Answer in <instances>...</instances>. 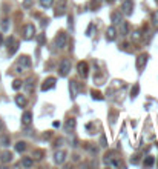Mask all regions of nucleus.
Wrapping results in <instances>:
<instances>
[{
    "label": "nucleus",
    "instance_id": "nucleus-2",
    "mask_svg": "<svg viewBox=\"0 0 158 169\" xmlns=\"http://www.w3.org/2000/svg\"><path fill=\"white\" fill-rule=\"evenodd\" d=\"M71 71V62L68 59H63L60 62V66H58V75L60 77H66Z\"/></svg>",
    "mask_w": 158,
    "mask_h": 169
},
{
    "label": "nucleus",
    "instance_id": "nucleus-27",
    "mask_svg": "<svg viewBox=\"0 0 158 169\" xmlns=\"http://www.w3.org/2000/svg\"><path fill=\"white\" fill-rule=\"evenodd\" d=\"M0 144H2V146H9V137L3 135L2 138H0Z\"/></svg>",
    "mask_w": 158,
    "mask_h": 169
},
{
    "label": "nucleus",
    "instance_id": "nucleus-28",
    "mask_svg": "<svg viewBox=\"0 0 158 169\" xmlns=\"http://www.w3.org/2000/svg\"><path fill=\"white\" fill-rule=\"evenodd\" d=\"M22 86H23L22 80H14V82H13V89H16V91H17V89H20Z\"/></svg>",
    "mask_w": 158,
    "mask_h": 169
},
{
    "label": "nucleus",
    "instance_id": "nucleus-36",
    "mask_svg": "<svg viewBox=\"0 0 158 169\" xmlns=\"http://www.w3.org/2000/svg\"><path fill=\"white\" fill-rule=\"evenodd\" d=\"M37 40H39V43H40V45H43V43H45V34H40Z\"/></svg>",
    "mask_w": 158,
    "mask_h": 169
},
{
    "label": "nucleus",
    "instance_id": "nucleus-35",
    "mask_svg": "<svg viewBox=\"0 0 158 169\" xmlns=\"http://www.w3.org/2000/svg\"><path fill=\"white\" fill-rule=\"evenodd\" d=\"M100 144H101L103 148H106V146H107V141H106V135H101V137H100Z\"/></svg>",
    "mask_w": 158,
    "mask_h": 169
},
{
    "label": "nucleus",
    "instance_id": "nucleus-29",
    "mask_svg": "<svg viewBox=\"0 0 158 169\" xmlns=\"http://www.w3.org/2000/svg\"><path fill=\"white\" fill-rule=\"evenodd\" d=\"M91 95H92V98H94V100H103V95H101L98 91H92V92H91Z\"/></svg>",
    "mask_w": 158,
    "mask_h": 169
},
{
    "label": "nucleus",
    "instance_id": "nucleus-13",
    "mask_svg": "<svg viewBox=\"0 0 158 169\" xmlns=\"http://www.w3.org/2000/svg\"><path fill=\"white\" fill-rule=\"evenodd\" d=\"M111 20H112V25H118V23L123 20L121 11H114V13L111 14Z\"/></svg>",
    "mask_w": 158,
    "mask_h": 169
},
{
    "label": "nucleus",
    "instance_id": "nucleus-30",
    "mask_svg": "<svg viewBox=\"0 0 158 169\" xmlns=\"http://www.w3.org/2000/svg\"><path fill=\"white\" fill-rule=\"evenodd\" d=\"M8 22H9L8 19H3V20H2V29H3V31H8V29H9V23H8Z\"/></svg>",
    "mask_w": 158,
    "mask_h": 169
},
{
    "label": "nucleus",
    "instance_id": "nucleus-12",
    "mask_svg": "<svg viewBox=\"0 0 158 169\" xmlns=\"http://www.w3.org/2000/svg\"><path fill=\"white\" fill-rule=\"evenodd\" d=\"M17 65L22 66V68H29V66L32 65V62H31V59H29L28 56H22V57H19Z\"/></svg>",
    "mask_w": 158,
    "mask_h": 169
},
{
    "label": "nucleus",
    "instance_id": "nucleus-6",
    "mask_svg": "<svg viewBox=\"0 0 158 169\" xmlns=\"http://www.w3.org/2000/svg\"><path fill=\"white\" fill-rule=\"evenodd\" d=\"M65 13H66V0H60V2L55 5L54 16L55 17H62V16H65Z\"/></svg>",
    "mask_w": 158,
    "mask_h": 169
},
{
    "label": "nucleus",
    "instance_id": "nucleus-3",
    "mask_svg": "<svg viewBox=\"0 0 158 169\" xmlns=\"http://www.w3.org/2000/svg\"><path fill=\"white\" fill-rule=\"evenodd\" d=\"M34 36H36V26L32 23H26L23 26V39L31 40V39H34Z\"/></svg>",
    "mask_w": 158,
    "mask_h": 169
},
{
    "label": "nucleus",
    "instance_id": "nucleus-33",
    "mask_svg": "<svg viewBox=\"0 0 158 169\" xmlns=\"http://www.w3.org/2000/svg\"><path fill=\"white\" fill-rule=\"evenodd\" d=\"M34 3V0H23V8H31Z\"/></svg>",
    "mask_w": 158,
    "mask_h": 169
},
{
    "label": "nucleus",
    "instance_id": "nucleus-42",
    "mask_svg": "<svg viewBox=\"0 0 158 169\" xmlns=\"http://www.w3.org/2000/svg\"><path fill=\"white\" fill-rule=\"evenodd\" d=\"M97 2H101V0H97Z\"/></svg>",
    "mask_w": 158,
    "mask_h": 169
},
{
    "label": "nucleus",
    "instance_id": "nucleus-41",
    "mask_svg": "<svg viewBox=\"0 0 158 169\" xmlns=\"http://www.w3.org/2000/svg\"><path fill=\"white\" fill-rule=\"evenodd\" d=\"M106 2H107V3H114V2H115V0H106Z\"/></svg>",
    "mask_w": 158,
    "mask_h": 169
},
{
    "label": "nucleus",
    "instance_id": "nucleus-1",
    "mask_svg": "<svg viewBox=\"0 0 158 169\" xmlns=\"http://www.w3.org/2000/svg\"><path fill=\"white\" fill-rule=\"evenodd\" d=\"M55 46L58 48V49H63V48H66V43H68V36H66V33L65 31H60V33H57V36H55Z\"/></svg>",
    "mask_w": 158,
    "mask_h": 169
},
{
    "label": "nucleus",
    "instance_id": "nucleus-20",
    "mask_svg": "<svg viewBox=\"0 0 158 169\" xmlns=\"http://www.w3.org/2000/svg\"><path fill=\"white\" fill-rule=\"evenodd\" d=\"M16 151L17 152H25L26 151V143L25 141H17L16 143Z\"/></svg>",
    "mask_w": 158,
    "mask_h": 169
},
{
    "label": "nucleus",
    "instance_id": "nucleus-18",
    "mask_svg": "<svg viewBox=\"0 0 158 169\" xmlns=\"http://www.w3.org/2000/svg\"><path fill=\"white\" fill-rule=\"evenodd\" d=\"M69 92H71V97L75 98L77 94H78V86H77V82H71L69 83Z\"/></svg>",
    "mask_w": 158,
    "mask_h": 169
},
{
    "label": "nucleus",
    "instance_id": "nucleus-34",
    "mask_svg": "<svg viewBox=\"0 0 158 169\" xmlns=\"http://www.w3.org/2000/svg\"><path fill=\"white\" fill-rule=\"evenodd\" d=\"M92 31H94V23H89V26L86 29V36H92Z\"/></svg>",
    "mask_w": 158,
    "mask_h": 169
},
{
    "label": "nucleus",
    "instance_id": "nucleus-9",
    "mask_svg": "<svg viewBox=\"0 0 158 169\" xmlns=\"http://www.w3.org/2000/svg\"><path fill=\"white\" fill-rule=\"evenodd\" d=\"M146 63H147V54H140L137 57V69L141 72V69L146 66Z\"/></svg>",
    "mask_w": 158,
    "mask_h": 169
},
{
    "label": "nucleus",
    "instance_id": "nucleus-37",
    "mask_svg": "<svg viewBox=\"0 0 158 169\" xmlns=\"http://www.w3.org/2000/svg\"><path fill=\"white\" fill-rule=\"evenodd\" d=\"M52 126H54V128H58V126H60V121H54Z\"/></svg>",
    "mask_w": 158,
    "mask_h": 169
},
{
    "label": "nucleus",
    "instance_id": "nucleus-15",
    "mask_svg": "<svg viewBox=\"0 0 158 169\" xmlns=\"http://www.w3.org/2000/svg\"><path fill=\"white\" fill-rule=\"evenodd\" d=\"M26 103H28V100H26V97H25V95H22V94L16 95V105H17L19 108H25V106H26Z\"/></svg>",
    "mask_w": 158,
    "mask_h": 169
},
{
    "label": "nucleus",
    "instance_id": "nucleus-23",
    "mask_svg": "<svg viewBox=\"0 0 158 169\" xmlns=\"http://www.w3.org/2000/svg\"><path fill=\"white\" fill-rule=\"evenodd\" d=\"M42 8H51L54 5V0H40Z\"/></svg>",
    "mask_w": 158,
    "mask_h": 169
},
{
    "label": "nucleus",
    "instance_id": "nucleus-31",
    "mask_svg": "<svg viewBox=\"0 0 158 169\" xmlns=\"http://www.w3.org/2000/svg\"><path fill=\"white\" fill-rule=\"evenodd\" d=\"M140 39H141V33H140V31H135V33L132 34V40H134V42H138Z\"/></svg>",
    "mask_w": 158,
    "mask_h": 169
},
{
    "label": "nucleus",
    "instance_id": "nucleus-17",
    "mask_svg": "<svg viewBox=\"0 0 158 169\" xmlns=\"http://www.w3.org/2000/svg\"><path fill=\"white\" fill-rule=\"evenodd\" d=\"M118 25H120V34H121V36H127V34H129V25H127V22L121 20Z\"/></svg>",
    "mask_w": 158,
    "mask_h": 169
},
{
    "label": "nucleus",
    "instance_id": "nucleus-11",
    "mask_svg": "<svg viewBox=\"0 0 158 169\" xmlns=\"http://www.w3.org/2000/svg\"><path fill=\"white\" fill-rule=\"evenodd\" d=\"M65 160H66V152H65V151H57V152L54 154V161H55L57 164H63Z\"/></svg>",
    "mask_w": 158,
    "mask_h": 169
},
{
    "label": "nucleus",
    "instance_id": "nucleus-32",
    "mask_svg": "<svg viewBox=\"0 0 158 169\" xmlns=\"http://www.w3.org/2000/svg\"><path fill=\"white\" fill-rule=\"evenodd\" d=\"M25 88H26V91H28V92H31V91L34 89V88H32V79H29V80L26 82V85H25Z\"/></svg>",
    "mask_w": 158,
    "mask_h": 169
},
{
    "label": "nucleus",
    "instance_id": "nucleus-19",
    "mask_svg": "<svg viewBox=\"0 0 158 169\" xmlns=\"http://www.w3.org/2000/svg\"><path fill=\"white\" fill-rule=\"evenodd\" d=\"M22 166H23V167H31V166H34V158H32V157H23V158H22Z\"/></svg>",
    "mask_w": 158,
    "mask_h": 169
},
{
    "label": "nucleus",
    "instance_id": "nucleus-26",
    "mask_svg": "<svg viewBox=\"0 0 158 169\" xmlns=\"http://www.w3.org/2000/svg\"><path fill=\"white\" fill-rule=\"evenodd\" d=\"M75 125H77V123H75V120H74V118H69V120L66 121V129H74V128H75Z\"/></svg>",
    "mask_w": 158,
    "mask_h": 169
},
{
    "label": "nucleus",
    "instance_id": "nucleus-7",
    "mask_svg": "<svg viewBox=\"0 0 158 169\" xmlns=\"http://www.w3.org/2000/svg\"><path fill=\"white\" fill-rule=\"evenodd\" d=\"M55 77H48L43 83H42V91L43 92H46V91H49V89H52L54 86H55Z\"/></svg>",
    "mask_w": 158,
    "mask_h": 169
},
{
    "label": "nucleus",
    "instance_id": "nucleus-24",
    "mask_svg": "<svg viewBox=\"0 0 158 169\" xmlns=\"http://www.w3.org/2000/svg\"><path fill=\"white\" fill-rule=\"evenodd\" d=\"M138 92H140V86L138 85H134V88L130 89V98H135L138 95Z\"/></svg>",
    "mask_w": 158,
    "mask_h": 169
},
{
    "label": "nucleus",
    "instance_id": "nucleus-8",
    "mask_svg": "<svg viewBox=\"0 0 158 169\" xmlns=\"http://www.w3.org/2000/svg\"><path fill=\"white\" fill-rule=\"evenodd\" d=\"M77 71H78V75H80V77L86 79V77H88V63H86V62H78Z\"/></svg>",
    "mask_w": 158,
    "mask_h": 169
},
{
    "label": "nucleus",
    "instance_id": "nucleus-14",
    "mask_svg": "<svg viewBox=\"0 0 158 169\" xmlns=\"http://www.w3.org/2000/svg\"><path fill=\"white\" fill-rule=\"evenodd\" d=\"M0 161H2V163H11L13 161V152L3 151L2 155H0Z\"/></svg>",
    "mask_w": 158,
    "mask_h": 169
},
{
    "label": "nucleus",
    "instance_id": "nucleus-22",
    "mask_svg": "<svg viewBox=\"0 0 158 169\" xmlns=\"http://www.w3.org/2000/svg\"><path fill=\"white\" fill-rule=\"evenodd\" d=\"M150 22H152V25H153L155 28H158V11H155V13H152V17H150Z\"/></svg>",
    "mask_w": 158,
    "mask_h": 169
},
{
    "label": "nucleus",
    "instance_id": "nucleus-10",
    "mask_svg": "<svg viewBox=\"0 0 158 169\" xmlns=\"http://www.w3.org/2000/svg\"><path fill=\"white\" fill-rule=\"evenodd\" d=\"M115 37H117V29H115V25H112V26H109L106 29V40L107 42H114Z\"/></svg>",
    "mask_w": 158,
    "mask_h": 169
},
{
    "label": "nucleus",
    "instance_id": "nucleus-5",
    "mask_svg": "<svg viewBox=\"0 0 158 169\" xmlns=\"http://www.w3.org/2000/svg\"><path fill=\"white\" fill-rule=\"evenodd\" d=\"M6 45H8V54H9V56L16 54V51L19 49V42H17L14 37H9V39L6 40Z\"/></svg>",
    "mask_w": 158,
    "mask_h": 169
},
{
    "label": "nucleus",
    "instance_id": "nucleus-16",
    "mask_svg": "<svg viewBox=\"0 0 158 169\" xmlns=\"http://www.w3.org/2000/svg\"><path fill=\"white\" fill-rule=\"evenodd\" d=\"M31 121H32V114H31L29 111H26V112L22 115V125L28 126V125H31Z\"/></svg>",
    "mask_w": 158,
    "mask_h": 169
},
{
    "label": "nucleus",
    "instance_id": "nucleus-38",
    "mask_svg": "<svg viewBox=\"0 0 158 169\" xmlns=\"http://www.w3.org/2000/svg\"><path fill=\"white\" fill-rule=\"evenodd\" d=\"M130 161H132V163H134V164H137V163H138V158H137V157H135V158H132V160H130Z\"/></svg>",
    "mask_w": 158,
    "mask_h": 169
},
{
    "label": "nucleus",
    "instance_id": "nucleus-21",
    "mask_svg": "<svg viewBox=\"0 0 158 169\" xmlns=\"http://www.w3.org/2000/svg\"><path fill=\"white\" fill-rule=\"evenodd\" d=\"M153 163H155V157H152V155H147L146 158H144V161H143V164L144 166H153Z\"/></svg>",
    "mask_w": 158,
    "mask_h": 169
},
{
    "label": "nucleus",
    "instance_id": "nucleus-25",
    "mask_svg": "<svg viewBox=\"0 0 158 169\" xmlns=\"http://www.w3.org/2000/svg\"><path fill=\"white\" fill-rule=\"evenodd\" d=\"M43 155H45V152H43L42 149H36V151H34V154H32V157H34V158H37V160H42V158H43Z\"/></svg>",
    "mask_w": 158,
    "mask_h": 169
},
{
    "label": "nucleus",
    "instance_id": "nucleus-40",
    "mask_svg": "<svg viewBox=\"0 0 158 169\" xmlns=\"http://www.w3.org/2000/svg\"><path fill=\"white\" fill-rule=\"evenodd\" d=\"M0 129H3V121L0 120Z\"/></svg>",
    "mask_w": 158,
    "mask_h": 169
},
{
    "label": "nucleus",
    "instance_id": "nucleus-4",
    "mask_svg": "<svg viewBox=\"0 0 158 169\" xmlns=\"http://www.w3.org/2000/svg\"><path fill=\"white\" fill-rule=\"evenodd\" d=\"M120 11H121L123 16H130L132 11H134V2H132V0H124Z\"/></svg>",
    "mask_w": 158,
    "mask_h": 169
},
{
    "label": "nucleus",
    "instance_id": "nucleus-39",
    "mask_svg": "<svg viewBox=\"0 0 158 169\" xmlns=\"http://www.w3.org/2000/svg\"><path fill=\"white\" fill-rule=\"evenodd\" d=\"M3 43V37H2V34H0V45Z\"/></svg>",
    "mask_w": 158,
    "mask_h": 169
}]
</instances>
